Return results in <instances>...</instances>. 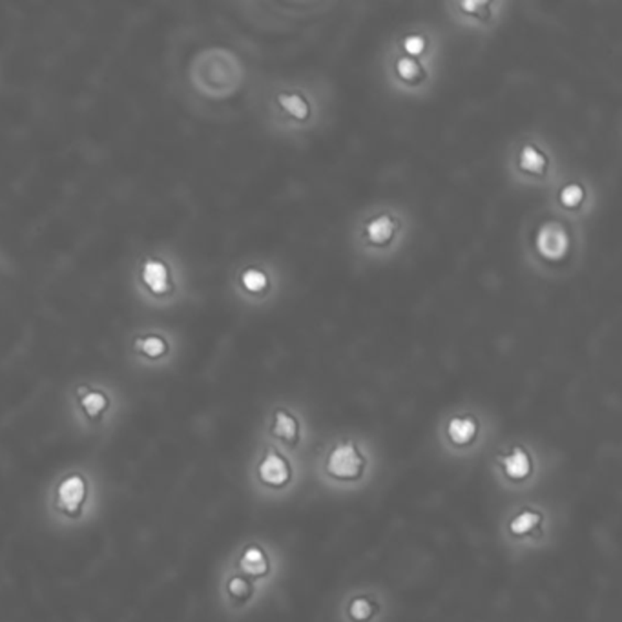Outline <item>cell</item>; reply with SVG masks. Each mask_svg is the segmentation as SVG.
I'll return each mask as SVG.
<instances>
[{
    "instance_id": "1",
    "label": "cell",
    "mask_w": 622,
    "mask_h": 622,
    "mask_svg": "<svg viewBox=\"0 0 622 622\" xmlns=\"http://www.w3.org/2000/svg\"><path fill=\"white\" fill-rule=\"evenodd\" d=\"M101 507L97 476L86 468L60 471L46 493V515L55 527L77 529L86 526Z\"/></svg>"
},
{
    "instance_id": "2",
    "label": "cell",
    "mask_w": 622,
    "mask_h": 622,
    "mask_svg": "<svg viewBox=\"0 0 622 622\" xmlns=\"http://www.w3.org/2000/svg\"><path fill=\"white\" fill-rule=\"evenodd\" d=\"M363 458L351 444L338 446L329 457V471L336 479H356L362 473Z\"/></svg>"
},
{
    "instance_id": "3",
    "label": "cell",
    "mask_w": 622,
    "mask_h": 622,
    "mask_svg": "<svg viewBox=\"0 0 622 622\" xmlns=\"http://www.w3.org/2000/svg\"><path fill=\"white\" fill-rule=\"evenodd\" d=\"M538 252L548 260H560L568 250V235L557 223H546L537 235Z\"/></svg>"
},
{
    "instance_id": "4",
    "label": "cell",
    "mask_w": 622,
    "mask_h": 622,
    "mask_svg": "<svg viewBox=\"0 0 622 622\" xmlns=\"http://www.w3.org/2000/svg\"><path fill=\"white\" fill-rule=\"evenodd\" d=\"M110 409V400L102 391H86L79 396V411L88 427L99 426Z\"/></svg>"
},
{
    "instance_id": "5",
    "label": "cell",
    "mask_w": 622,
    "mask_h": 622,
    "mask_svg": "<svg viewBox=\"0 0 622 622\" xmlns=\"http://www.w3.org/2000/svg\"><path fill=\"white\" fill-rule=\"evenodd\" d=\"M257 474H260V480L263 484L279 487V485L287 484L288 479H290V469L277 452H268L263 458V462L260 463Z\"/></svg>"
},
{
    "instance_id": "6",
    "label": "cell",
    "mask_w": 622,
    "mask_h": 622,
    "mask_svg": "<svg viewBox=\"0 0 622 622\" xmlns=\"http://www.w3.org/2000/svg\"><path fill=\"white\" fill-rule=\"evenodd\" d=\"M240 568L245 575L250 577H263L268 571V559L263 553V549L257 546L246 548L240 559Z\"/></svg>"
},
{
    "instance_id": "7",
    "label": "cell",
    "mask_w": 622,
    "mask_h": 622,
    "mask_svg": "<svg viewBox=\"0 0 622 622\" xmlns=\"http://www.w3.org/2000/svg\"><path fill=\"white\" fill-rule=\"evenodd\" d=\"M504 469L511 479H526L529 471H531V462H529L527 452L524 449H520V447H516L509 457L504 458Z\"/></svg>"
},
{
    "instance_id": "8",
    "label": "cell",
    "mask_w": 622,
    "mask_h": 622,
    "mask_svg": "<svg viewBox=\"0 0 622 622\" xmlns=\"http://www.w3.org/2000/svg\"><path fill=\"white\" fill-rule=\"evenodd\" d=\"M449 438L458 446H465L476 435V424L469 418H454L449 424Z\"/></svg>"
},
{
    "instance_id": "9",
    "label": "cell",
    "mask_w": 622,
    "mask_h": 622,
    "mask_svg": "<svg viewBox=\"0 0 622 622\" xmlns=\"http://www.w3.org/2000/svg\"><path fill=\"white\" fill-rule=\"evenodd\" d=\"M394 234V221L387 216H382V218L373 219L371 223L367 224V235L371 238V241L374 243H385L393 238Z\"/></svg>"
},
{
    "instance_id": "10",
    "label": "cell",
    "mask_w": 622,
    "mask_h": 622,
    "mask_svg": "<svg viewBox=\"0 0 622 622\" xmlns=\"http://www.w3.org/2000/svg\"><path fill=\"white\" fill-rule=\"evenodd\" d=\"M274 435L279 436L281 440H294L298 435V422L288 413L279 411L276 415V424H274Z\"/></svg>"
},
{
    "instance_id": "11",
    "label": "cell",
    "mask_w": 622,
    "mask_h": 622,
    "mask_svg": "<svg viewBox=\"0 0 622 622\" xmlns=\"http://www.w3.org/2000/svg\"><path fill=\"white\" fill-rule=\"evenodd\" d=\"M520 165L524 170L533 172V174H537L546 166V157L538 148L535 146H526V148L522 150L520 155Z\"/></svg>"
},
{
    "instance_id": "12",
    "label": "cell",
    "mask_w": 622,
    "mask_h": 622,
    "mask_svg": "<svg viewBox=\"0 0 622 622\" xmlns=\"http://www.w3.org/2000/svg\"><path fill=\"white\" fill-rule=\"evenodd\" d=\"M540 524V515L538 513H533V511H524L520 515L516 516L515 520L511 522V533H515V535H526L531 529Z\"/></svg>"
},
{
    "instance_id": "13",
    "label": "cell",
    "mask_w": 622,
    "mask_h": 622,
    "mask_svg": "<svg viewBox=\"0 0 622 622\" xmlns=\"http://www.w3.org/2000/svg\"><path fill=\"white\" fill-rule=\"evenodd\" d=\"M281 104L285 106L290 115L298 119H305L307 117V113H309V104L298 95V93H290V95H281Z\"/></svg>"
},
{
    "instance_id": "14",
    "label": "cell",
    "mask_w": 622,
    "mask_h": 622,
    "mask_svg": "<svg viewBox=\"0 0 622 622\" xmlns=\"http://www.w3.org/2000/svg\"><path fill=\"white\" fill-rule=\"evenodd\" d=\"M144 277H146V283L154 290H161V288H165L166 268L161 263H150L144 268Z\"/></svg>"
},
{
    "instance_id": "15",
    "label": "cell",
    "mask_w": 622,
    "mask_h": 622,
    "mask_svg": "<svg viewBox=\"0 0 622 622\" xmlns=\"http://www.w3.org/2000/svg\"><path fill=\"white\" fill-rule=\"evenodd\" d=\"M227 591L230 597H234L238 601H243L250 595V584L245 577H232L227 582Z\"/></svg>"
},
{
    "instance_id": "16",
    "label": "cell",
    "mask_w": 622,
    "mask_h": 622,
    "mask_svg": "<svg viewBox=\"0 0 622 622\" xmlns=\"http://www.w3.org/2000/svg\"><path fill=\"white\" fill-rule=\"evenodd\" d=\"M243 283H245V287L249 288V290L257 292V290H261V288L266 285V277L263 272L255 270V268H250V270H246L245 274H243Z\"/></svg>"
},
{
    "instance_id": "17",
    "label": "cell",
    "mask_w": 622,
    "mask_h": 622,
    "mask_svg": "<svg viewBox=\"0 0 622 622\" xmlns=\"http://www.w3.org/2000/svg\"><path fill=\"white\" fill-rule=\"evenodd\" d=\"M582 197H584V190L579 185H568V187L564 188L562 194H560V199L566 207H577L580 201H582Z\"/></svg>"
},
{
    "instance_id": "18",
    "label": "cell",
    "mask_w": 622,
    "mask_h": 622,
    "mask_svg": "<svg viewBox=\"0 0 622 622\" xmlns=\"http://www.w3.org/2000/svg\"><path fill=\"white\" fill-rule=\"evenodd\" d=\"M396 69H398V73L402 75L404 79H415V77H418L422 71L420 64L416 62L415 59H409V57L400 59L398 64H396Z\"/></svg>"
},
{
    "instance_id": "19",
    "label": "cell",
    "mask_w": 622,
    "mask_h": 622,
    "mask_svg": "<svg viewBox=\"0 0 622 622\" xmlns=\"http://www.w3.org/2000/svg\"><path fill=\"white\" fill-rule=\"evenodd\" d=\"M373 615V606H371V602L365 601V599H356V601L351 604V617L354 621H365Z\"/></svg>"
},
{
    "instance_id": "20",
    "label": "cell",
    "mask_w": 622,
    "mask_h": 622,
    "mask_svg": "<svg viewBox=\"0 0 622 622\" xmlns=\"http://www.w3.org/2000/svg\"><path fill=\"white\" fill-rule=\"evenodd\" d=\"M404 46L411 55H420L424 51V48H426V41L420 35H409L404 41Z\"/></svg>"
},
{
    "instance_id": "21",
    "label": "cell",
    "mask_w": 622,
    "mask_h": 622,
    "mask_svg": "<svg viewBox=\"0 0 622 622\" xmlns=\"http://www.w3.org/2000/svg\"><path fill=\"white\" fill-rule=\"evenodd\" d=\"M163 349H165V345L159 340H150L144 343V351L148 352L150 356H157V354L163 352Z\"/></svg>"
}]
</instances>
